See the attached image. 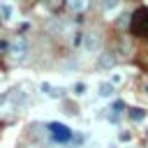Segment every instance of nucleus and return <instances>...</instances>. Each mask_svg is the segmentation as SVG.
Instances as JSON below:
<instances>
[{"mask_svg":"<svg viewBox=\"0 0 148 148\" xmlns=\"http://www.w3.org/2000/svg\"><path fill=\"white\" fill-rule=\"evenodd\" d=\"M102 65H104V67H111V65H113V56H111V53H106V58H104V62H102Z\"/></svg>","mask_w":148,"mask_h":148,"instance_id":"nucleus-13","label":"nucleus"},{"mask_svg":"<svg viewBox=\"0 0 148 148\" xmlns=\"http://www.w3.org/2000/svg\"><path fill=\"white\" fill-rule=\"evenodd\" d=\"M127 18H130V16H127V14H125V16H123V18H118V25H127Z\"/></svg>","mask_w":148,"mask_h":148,"instance_id":"nucleus-14","label":"nucleus"},{"mask_svg":"<svg viewBox=\"0 0 148 148\" xmlns=\"http://www.w3.org/2000/svg\"><path fill=\"white\" fill-rule=\"evenodd\" d=\"M125 111V102H116L113 104V116H111V120H118V113H123Z\"/></svg>","mask_w":148,"mask_h":148,"instance_id":"nucleus-11","label":"nucleus"},{"mask_svg":"<svg viewBox=\"0 0 148 148\" xmlns=\"http://www.w3.org/2000/svg\"><path fill=\"white\" fill-rule=\"evenodd\" d=\"M0 14H2V18H12L14 16V7L12 5H2L0 7Z\"/></svg>","mask_w":148,"mask_h":148,"instance_id":"nucleus-10","label":"nucleus"},{"mask_svg":"<svg viewBox=\"0 0 148 148\" xmlns=\"http://www.w3.org/2000/svg\"><path fill=\"white\" fill-rule=\"evenodd\" d=\"M81 46H83L86 53H99V49H102V37H99V32H95V30L83 32V35H81Z\"/></svg>","mask_w":148,"mask_h":148,"instance_id":"nucleus-1","label":"nucleus"},{"mask_svg":"<svg viewBox=\"0 0 148 148\" xmlns=\"http://www.w3.org/2000/svg\"><path fill=\"white\" fill-rule=\"evenodd\" d=\"M120 5V0H99V7L104 9V12H111V9H116Z\"/></svg>","mask_w":148,"mask_h":148,"instance_id":"nucleus-8","label":"nucleus"},{"mask_svg":"<svg viewBox=\"0 0 148 148\" xmlns=\"http://www.w3.org/2000/svg\"><path fill=\"white\" fill-rule=\"evenodd\" d=\"M65 5L69 12H83L88 7V0H65Z\"/></svg>","mask_w":148,"mask_h":148,"instance_id":"nucleus-6","label":"nucleus"},{"mask_svg":"<svg viewBox=\"0 0 148 148\" xmlns=\"http://www.w3.org/2000/svg\"><path fill=\"white\" fill-rule=\"evenodd\" d=\"M49 134L56 143H67L72 139V130L62 123H49Z\"/></svg>","mask_w":148,"mask_h":148,"instance_id":"nucleus-2","label":"nucleus"},{"mask_svg":"<svg viewBox=\"0 0 148 148\" xmlns=\"http://www.w3.org/2000/svg\"><path fill=\"white\" fill-rule=\"evenodd\" d=\"M130 118H132V120H139V123H141V120L146 118V111H143V109H130Z\"/></svg>","mask_w":148,"mask_h":148,"instance_id":"nucleus-9","label":"nucleus"},{"mask_svg":"<svg viewBox=\"0 0 148 148\" xmlns=\"http://www.w3.org/2000/svg\"><path fill=\"white\" fill-rule=\"evenodd\" d=\"M42 92H44V95H49V97H56V99L65 95V90H62V88H53L51 83H42Z\"/></svg>","mask_w":148,"mask_h":148,"instance_id":"nucleus-5","label":"nucleus"},{"mask_svg":"<svg viewBox=\"0 0 148 148\" xmlns=\"http://www.w3.org/2000/svg\"><path fill=\"white\" fill-rule=\"evenodd\" d=\"M86 90H88V86H86V83H76V86H74V95H79V97H81V95H86Z\"/></svg>","mask_w":148,"mask_h":148,"instance_id":"nucleus-12","label":"nucleus"},{"mask_svg":"<svg viewBox=\"0 0 148 148\" xmlns=\"http://www.w3.org/2000/svg\"><path fill=\"white\" fill-rule=\"evenodd\" d=\"M132 30L139 37H148V9H139L132 18Z\"/></svg>","mask_w":148,"mask_h":148,"instance_id":"nucleus-3","label":"nucleus"},{"mask_svg":"<svg viewBox=\"0 0 148 148\" xmlns=\"http://www.w3.org/2000/svg\"><path fill=\"white\" fill-rule=\"evenodd\" d=\"M111 95H113V83L111 81L99 83V97H111Z\"/></svg>","mask_w":148,"mask_h":148,"instance_id":"nucleus-7","label":"nucleus"},{"mask_svg":"<svg viewBox=\"0 0 148 148\" xmlns=\"http://www.w3.org/2000/svg\"><path fill=\"white\" fill-rule=\"evenodd\" d=\"M7 49H9V53H12L14 58H21V56H25V51H28V39H25V37H16Z\"/></svg>","mask_w":148,"mask_h":148,"instance_id":"nucleus-4","label":"nucleus"}]
</instances>
